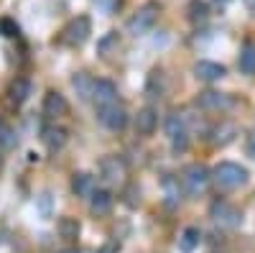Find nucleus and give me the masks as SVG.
<instances>
[{
    "label": "nucleus",
    "instance_id": "nucleus-4",
    "mask_svg": "<svg viewBox=\"0 0 255 253\" xmlns=\"http://www.w3.org/2000/svg\"><path fill=\"white\" fill-rule=\"evenodd\" d=\"M97 118H100V123L105 125V128H110V131H123L128 125V113L118 102H110V105L97 108Z\"/></svg>",
    "mask_w": 255,
    "mask_h": 253
},
{
    "label": "nucleus",
    "instance_id": "nucleus-33",
    "mask_svg": "<svg viewBox=\"0 0 255 253\" xmlns=\"http://www.w3.org/2000/svg\"><path fill=\"white\" fill-rule=\"evenodd\" d=\"M67 253H77V251H67Z\"/></svg>",
    "mask_w": 255,
    "mask_h": 253
},
{
    "label": "nucleus",
    "instance_id": "nucleus-24",
    "mask_svg": "<svg viewBox=\"0 0 255 253\" xmlns=\"http://www.w3.org/2000/svg\"><path fill=\"white\" fill-rule=\"evenodd\" d=\"M18 143V138H15V133L8 128V125L3 123V128H0V146L3 149H13V146Z\"/></svg>",
    "mask_w": 255,
    "mask_h": 253
},
{
    "label": "nucleus",
    "instance_id": "nucleus-30",
    "mask_svg": "<svg viewBox=\"0 0 255 253\" xmlns=\"http://www.w3.org/2000/svg\"><path fill=\"white\" fill-rule=\"evenodd\" d=\"M215 3H222L225 5V3H230V0H215Z\"/></svg>",
    "mask_w": 255,
    "mask_h": 253
},
{
    "label": "nucleus",
    "instance_id": "nucleus-17",
    "mask_svg": "<svg viewBox=\"0 0 255 253\" xmlns=\"http://www.w3.org/2000/svg\"><path fill=\"white\" fill-rule=\"evenodd\" d=\"M31 95V82L28 79H15L10 84V102L13 105H23Z\"/></svg>",
    "mask_w": 255,
    "mask_h": 253
},
{
    "label": "nucleus",
    "instance_id": "nucleus-7",
    "mask_svg": "<svg viewBox=\"0 0 255 253\" xmlns=\"http://www.w3.org/2000/svg\"><path fill=\"white\" fill-rule=\"evenodd\" d=\"M128 174V169H125V161L120 156H105L100 161V177L102 182H108V184H120Z\"/></svg>",
    "mask_w": 255,
    "mask_h": 253
},
{
    "label": "nucleus",
    "instance_id": "nucleus-28",
    "mask_svg": "<svg viewBox=\"0 0 255 253\" xmlns=\"http://www.w3.org/2000/svg\"><path fill=\"white\" fill-rule=\"evenodd\" d=\"M97 253H120V243L118 241H110V243H105L97 248Z\"/></svg>",
    "mask_w": 255,
    "mask_h": 253
},
{
    "label": "nucleus",
    "instance_id": "nucleus-26",
    "mask_svg": "<svg viewBox=\"0 0 255 253\" xmlns=\"http://www.w3.org/2000/svg\"><path fill=\"white\" fill-rule=\"evenodd\" d=\"M95 3H97V8L102 10V13H115L118 10V5H120V0H95Z\"/></svg>",
    "mask_w": 255,
    "mask_h": 253
},
{
    "label": "nucleus",
    "instance_id": "nucleus-29",
    "mask_svg": "<svg viewBox=\"0 0 255 253\" xmlns=\"http://www.w3.org/2000/svg\"><path fill=\"white\" fill-rule=\"evenodd\" d=\"M248 146H250V156H255V133L250 136V143Z\"/></svg>",
    "mask_w": 255,
    "mask_h": 253
},
{
    "label": "nucleus",
    "instance_id": "nucleus-20",
    "mask_svg": "<svg viewBox=\"0 0 255 253\" xmlns=\"http://www.w3.org/2000/svg\"><path fill=\"white\" fill-rule=\"evenodd\" d=\"M59 236L64 238V241H77V236H79V223L74 220V218H61L59 220Z\"/></svg>",
    "mask_w": 255,
    "mask_h": 253
},
{
    "label": "nucleus",
    "instance_id": "nucleus-16",
    "mask_svg": "<svg viewBox=\"0 0 255 253\" xmlns=\"http://www.w3.org/2000/svg\"><path fill=\"white\" fill-rule=\"evenodd\" d=\"M199 241H202L199 228H186L184 233H181V238H179V248H181L184 253H194L197 246H199Z\"/></svg>",
    "mask_w": 255,
    "mask_h": 253
},
{
    "label": "nucleus",
    "instance_id": "nucleus-5",
    "mask_svg": "<svg viewBox=\"0 0 255 253\" xmlns=\"http://www.w3.org/2000/svg\"><path fill=\"white\" fill-rule=\"evenodd\" d=\"M90 33H92L90 18H87V15H79V18L72 20L67 28H64V41H67L69 46H82L84 41L90 38Z\"/></svg>",
    "mask_w": 255,
    "mask_h": 253
},
{
    "label": "nucleus",
    "instance_id": "nucleus-14",
    "mask_svg": "<svg viewBox=\"0 0 255 253\" xmlns=\"http://www.w3.org/2000/svg\"><path fill=\"white\" fill-rule=\"evenodd\" d=\"M72 189H74V195H79V197H90V195L95 192V177L84 174V172L74 174V179H72Z\"/></svg>",
    "mask_w": 255,
    "mask_h": 253
},
{
    "label": "nucleus",
    "instance_id": "nucleus-6",
    "mask_svg": "<svg viewBox=\"0 0 255 253\" xmlns=\"http://www.w3.org/2000/svg\"><path fill=\"white\" fill-rule=\"evenodd\" d=\"M197 105L202 110H212V113H225L230 110L232 105H235V100H232L230 95L225 92H215V90H207V92H199L197 97Z\"/></svg>",
    "mask_w": 255,
    "mask_h": 253
},
{
    "label": "nucleus",
    "instance_id": "nucleus-19",
    "mask_svg": "<svg viewBox=\"0 0 255 253\" xmlns=\"http://www.w3.org/2000/svg\"><path fill=\"white\" fill-rule=\"evenodd\" d=\"M240 72L243 74H255V44H250V41L240 51Z\"/></svg>",
    "mask_w": 255,
    "mask_h": 253
},
{
    "label": "nucleus",
    "instance_id": "nucleus-34",
    "mask_svg": "<svg viewBox=\"0 0 255 253\" xmlns=\"http://www.w3.org/2000/svg\"><path fill=\"white\" fill-rule=\"evenodd\" d=\"M0 128H3V120H0Z\"/></svg>",
    "mask_w": 255,
    "mask_h": 253
},
{
    "label": "nucleus",
    "instance_id": "nucleus-10",
    "mask_svg": "<svg viewBox=\"0 0 255 253\" xmlns=\"http://www.w3.org/2000/svg\"><path fill=\"white\" fill-rule=\"evenodd\" d=\"M156 128H158V113H156L153 108L138 110V115H135V131H138L140 136H151Z\"/></svg>",
    "mask_w": 255,
    "mask_h": 253
},
{
    "label": "nucleus",
    "instance_id": "nucleus-22",
    "mask_svg": "<svg viewBox=\"0 0 255 253\" xmlns=\"http://www.w3.org/2000/svg\"><path fill=\"white\" fill-rule=\"evenodd\" d=\"M235 133H238V128L232 123H220L215 128V143L217 146H227L232 138H235Z\"/></svg>",
    "mask_w": 255,
    "mask_h": 253
},
{
    "label": "nucleus",
    "instance_id": "nucleus-2",
    "mask_svg": "<svg viewBox=\"0 0 255 253\" xmlns=\"http://www.w3.org/2000/svg\"><path fill=\"white\" fill-rule=\"evenodd\" d=\"M209 182H212V174H209V169L204 164H189L184 169V174H181V184H184V189L191 197L204 195Z\"/></svg>",
    "mask_w": 255,
    "mask_h": 253
},
{
    "label": "nucleus",
    "instance_id": "nucleus-1",
    "mask_svg": "<svg viewBox=\"0 0 255 253\" xmlns=\"http://www.w3.org/2000/svg\"><path fill=\"white\" fill-rule=\"evenodd\" d=\"M212 179H215L217 187H222V189H238L248 182V169L235 164V161H222V164L215 166Z\"/></svg>",
    "mask_w": 255,
    "mask_h": 253
},
{
    "label": "nucleus",
    "instance_id": "nucleus-12",
    "mask_svg": "<svg viewBox=\"0 0 255 253\" xmlns=\"http://www.w3.org/2000/svg\"><path fill=\"white\" fill-rule=\"evenodd\" d=\"M194 74L202 82H217V79L225 77V67L217 64V61H199V64L194 67Z\"/></svg>",
    "mask_w": 255,
    "mask_h": 253
},
{
    "label": "nucleus",
    "instance_id": "nucleus-18",
    "mask_svg": "<svg viewBox=\"0 0 255 253\" xmlns=\"http://www.w3.org/2000/svg\"><path fill=\"white\" fill-rule=\"evenodd\" d=\"M44 143L49 146V151H59L67 143V131L64 128H46L44 131Z\"/></svg>",
    "mask_w": 255,
    "mask_h": 253
},
{
    "label": "nucleus",
    "instance_id": "nucleus-9",
    "mask_svg": "<svg viewBox=\"0 0 255 253\" xmlns=\"http://www.w3.org/2000/svg\"><path fill=\"white\" fill-rule=\"evenodd\" d=\"M92 100L97 102V108L110 105V102H118V87H115L110 79H97L95 82V90H92Z\"/></svg>",
    "mask_w": 255,
    "mask_h": 253
},
{
    "label": "nucleus",
    "instance_id": "nucleus-32",
    "mask_svg": "<svg viewBox=\"0 0 255 253\" xmlns=\"http://www.w3.org/2000/svg\"><path fill=\"white\" fill-rule=\"evenodd\" d=\"M0 169H3V159H0Z\"/></svg>",
    "mask_w": 255,
    "mask_h": 253
},
{
    "label": "nucleus",
    "instance_id": "nucleus-25",
    "mask_svg": "<svg viewBox=\"0 0 255 253\" xmlns=\"http://www.w3.org/2000/svg\"><path fill=\"white\" fill-rule=\"evenodd\" d=\"M113 46H118V33H108V36L100 41V46H97V49H100V54H108Z\"/></svg>",
    "mask_w": 255,
    "mask_h": 253
},
{
    "label": "nucleus",
    "instance_id": "nucleus-31",
    "mask_svg": "<svg viewBox=\"0 0 255 253\" xmlns=\"http://www.w3.org/2000/svg\"><path fill=\"white\" fill-rule=\"evenodd\" d=\"M0 36H3V20H0Z\"/></svg>",
    "mask_w": 255,
    "mask_h": 253
},
{
    "label": "nucleus",
    "instance_id": "nucleus-27",
    "mask_svg": "<svg viewBox=\"0 0 255 253\" xmlns=\"http://www.w3.org/2000/svg\"><path fill=\"white\" fill-rule=\"evenodd\" d=\"M3 36H18V26L8 18H3Z\"/></svg>",
    "mask_w": 255,
    "mask_h": 253
},
{
    "label": "nucleus",
    "instance_id": "nucleus-15",
    "mask_svg": "<svg viewBox=\"0 0 255 253\" xmlns=\"http://www.w3.org/2000/svg\"><path fill=\"white\" fill-rule=\"evenodd\" d=\"M72 84H74V90H77V95L82 97V100H92V90H95V79L87 74V72H79L74 79H72Z\"/></svg>",
    "mask_w": 255,
    "mask_h": 253
},
{
    "label": "nucleus",
    "instance_id": "nucleus-11",
    "mask_svg": "<svg viewBox=\"0 0 255 253\" xmlns=\"http://www.w3.org/2000/svg\"><path fill=\"white\" fill-rule=\"evenodd\" d=\"M113 192H108V189H95V192L90 195V210L95 215H108L110 210H113Z\"/></svg>",
    "mask_w": 255,
    "mask_h": 253
},
{
    "label": "nucleus",
    "instance_id": "nucleus-8",
    "mask_svg": "<svg viewBox=\"0 0 255 253\" xmlns=\"http://www.w3.org/2000/svg\"><path fill=\"white\" fill-rule=\"evenodd\" d=\"M212 218H215L222 228H238L240 225V213L232 205H227V202H215L212 205Z\"/></svg>",
    "mask_w": 255,
    "mask_h": 253
},
{
    "label": "nucleus",
    "instance_id": "nucleus-13",
    "mask_svg": "<svg viewBox=\"0 0 255 253\" xmlns=\"http://www.w3.org/2000/svg\"><path fill=\"white\" fill-rule=\"evenodd\" d=\"M44 113H46L49 118H59V115L67 113V100H64V95L49 92V95L44 97Z\"/></svg>",
    "mask_w": 255,
    "mask_h": 253
},
{
    "label": "nucleus",
    "instance_id": "nucleus-21",
    "mask_svg": "<svg viewBox=\"0 0 255 253\" xmlns=\"http://www.w3.org/2000/svg\"><path fill=\"white\" fill-rule=\"evenodd\" d=\"M181 133H186L184 118H181L179 113H171V115L166 118V136H168V141H171V138H176V136H181Z\"/></svg>",
    "mask_w": 255,
    "mask_h": 253
},
{
    "label": "nucleus",
    "instance_id": "nucleus-3",
    "mask_svg": "<svg viewBox=\"0 0 255 253\" xmlns=\"http://www.w3.org/2000/svg\"><path fill=\"white\" fill-rule=\"evenodd\" d=\"M158 10H161V5L158 3H145V5H140L133 15H130V20H128V33H133V36H143V33H148L153 26H156V20H158Z\"/></svg>",
    "mask_w": 255,
    "mask_h": 253
},
{
    "label": "nucleus",
    "instance_id": "nucleus-23",
    "mask_svg": "<svg viewBox=\"0 0 255 253\" xmlns=\"http://www.w3.org/2000/svg\"><path fill=\"white\" fill-rule=\"evenodd\" d=\"M207 15H209V8H207L204 0H191L189 3V18L197 23V20H204Z\"/></svg>",
    "mask_w": 255,
    "mask_h": 253
}]
</instances>
